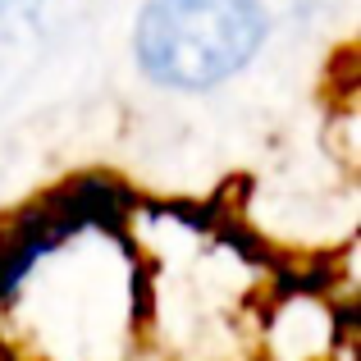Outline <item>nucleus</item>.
<instances>
[{"label": "nucleus", "mask_w": 361, "mask_h": 361, "mask_svg": "<svg viewBox=\"0 0 361 361\" xmlns=\"http://www.w3.org/2000/svg\"><path fill=\"white\" fill-rule=\"evenodd\" d=\"M265 37L261 0H147L137 14V64L165 87H215L233 78Z\"/></svg>", "instance_id": "1"}]
</instances>
